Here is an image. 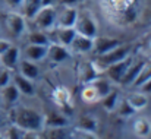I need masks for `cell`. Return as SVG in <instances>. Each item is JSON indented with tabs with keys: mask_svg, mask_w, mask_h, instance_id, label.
I'll list each match as a JSON object with an SVG mask.
<instances>
[{
	"mask_svg": "<svg viewBox=\"0 0 151 139\" xmlns=\"http://www.w3.org/2000/svg\"><path fill=\"white\" fill-rule=\"evenodd\" d=\"M46 116L32 108V107H27V105H12L10 108V122L12 125L18 126L22 130H31V132H38L41 129L46 128L44 125Z\"/></svg>",
	"mask_w": 151,
	"mask_h": 139,
	"instance_id": "cell-1",
	"label": "cell"
},
{
	"mask_svg": "<svg viewBox=\"0 0 151 139\" xmlns=\"http://www.w3.org/2000/svg\"><path fill=\"white\" fill-rule=\"evenodd\" d=\"M31 19L34 22L35 29L49 32L56 27V7L51 3L44 4L31 16Z\"/></svg>",
	"mask_w": 151,
	"mask_h": 139,
	"instance_id": "cell-2",
	"label": "cell"
},
{
	"mask_svg": "<svg viewBox=\"0 0 151 139\" xmlns=\"http://www.w3.org/2000/svg\"><path fill=\"white\" fill-rule=\"evenodd\" d=\"M75 31L78 34L87 35V37H97L99 35V25L93 13L90 10H78V18L75 22Z\"/></svg>",
	"mask_w": 151,
	"mask_h": 139,
	"instance_id": "cell-3",
	"label": "cell"
},
{
	"mask_svg": "<svg viewBox=\"0 0 151 139\" xmlns=\"http://www.w3.org/2000/svg\"><path fill=\"white\" fill-rule=\"evenodd\" d=\"M131 51H132V47L129 46V44H119V46L114 47L113 50H110V51H107L104 54H100L94 62L97 63V66L104 72V69L107 66H110V64H113V63H116V62H119V60L131 56Z\"/></svg>",
	"mask_w": 151,
	"mask_h": 139,
	"instance_id": "cell-4",
	"label": "cell"
},
{
	"mask_svg": "<svg viewBox=\"0 0 151 139\" xmlns=\"http://www.w3.org/2000/svg\"><path fill=\"white\" fill-rule=\"evenodd\" d=\"M3 24L6 31L13 37V38H19L21 35L25 34L27 31V22H25V16L19 12H13L9 10L7 13H4L3 16Z\"/></svg>",
	"mask_w": 151,
	"mask_h": 139,
	"instance_id": "cell-5",
	"label": "cell"
},
{
	"mask_svg": "<svg viewBox=\"0 0 151 139\" xmlns=\"http://www.w3.org/2000/svg\"><path fill=\"white\" fill-rule=\"evenodd\" d=\"M78 18V9L75 6L62 4L56 9V27L59 28H75V22Z\"/></svg>",
	"mask_w": 151,
	"mask_h": 139,
	"instance_id": "cell-6",
	"label": "cell"
},
{
	"mask_svg": "<svg viewBox=\"0 0 151 139\" xmlns=\"http://www.w3.org/2000/svg\"><path fill=\"white\" fill-rule=\"evenodd\" d=\"M132 60H134L132 56H128V57H125V59H122V60H119V62H116V63L107 66V67L104 69V72H106L109 81H111V82H114V84H120V81H122V78L125 76V73H126L129 64L132 63Z\"/></svg>",
	"mask_w": 151,
	"mask_h": 139,
	"instance_id": "cell-7",
	"label": "cell"
},
{
	"mask_svg": "<svg viewBox=\"0 0 151 139\" xmlns=\"http://www.w3.org/2000/svg\"><path fill=\"white\" fill-rule=\"evenodd\" d=\"M103 70L97 66V63L93 62H84L78 66V79L81 84H90L94 79H97L99 76H101Z\"/></svg>",
	"mask_w": 151,
	"mask_h": 139,
	"instance_id": "cell-8",
	"label": "cell"
},
{
	"mask_svg": "<svg viewBox=\"0 0 151 139\" xmlns=\"http://www.w3.org/2000/svg\"><path fill=\"white\" fill-rule=\"evenodd\" d=\"M72 56V51L69 47H65L62 44H57V43H50L47 47V57L46 59H50L53 63H63L66 60H69Z\"/></svg>",
	"mask_w": 151,
	"mask_h": 139,
	"instance_id": "cell-9",
	"label": "cell"
},
{
	"mask_svg": "<svg viewBox=\"0 0 151 139\" xmlns=\"http://www.w3.org/2000/svg\"><path fill=\"white\" fill-rule=\"evenodd\" d=\"M93 46H94V38L76 32L69 48H70V51H73L76 54H87V53L93 51Z\"/></svg>",
	"mask_w": 151,
	"mask_h": 139,
	"instance_id": "cell-10",
	"label": "cell"
},
{
	"mask_svg": "<svg viewBox=\"0 0 151 139\" xmlns=\"http://www.w3.org/2000/svg\"><path fill=\"white\" fill-rule=\"evenodd\" d=\"M47 47L49 46H37V44H27L22 50V57L31 60L34 63L43 62L47 57Z\"/></svg>",
	"mask_w": 151,
	"mask_h": 139,
	"instance_id": "cell-11",
	"label": "cell"
},
{
	"mask_svg": "<svg viewBox=\"0 0 151 139\" xmlns=\"http://www.w3.org/2000/svg\"><path fill=\"white\" fill-rule=\"evenodd\" d=\"M21 60V51L18 47H15L13 44L9 47L3 54H0V63L3 67L6 69H10V70H15L18 63Z\"/></svg>",
	"mask_w": 151,
	"mask_h": 139,
	"instance_id": "cell-12",
	"label": "cell"
},
{
	"mask_svg": "<svg viewBox=\"0 0 151 139\" xmlns=\"http://www.w3.org/2000/svg\"><path fill=\"white\" fill-rule=\"evenodd\" d=\"M16 69H18V73H21L25 78H28L29 81H35L40 76V69H38L37 63H34L31 60H27L24 57H21Z\"/></svg>",
	"mask_w": 151,
	"mask_h": 139,
	"instance_id": "cell-13",
	"label": "cell"
},
{
	"mask_svg": "<svg viewBox=\"0 0 151 139\" xmlns=\"http://www.w3.org/2000/svg\"><path fill=\"white\" fill-rule=\"evenodd\" d=\"M122 44L117 38H110V37H94V46H93V51L100 56V54H104L110 50H113L116 46Z\"/></svg>",
	"mask_w": 151,
	"mask_h": 139,
	"instance_id": "cell-14",
	"label": "cell"
},
{
	"mask_svg": "<svg viewBox=\"0 0 151 139\" xmlns=\"http://www.w3.org/2000/svg\"><path fill=\"white\" fill-rule=\"evenodd\" d=\"M145 64H147V62H145V60H137V62H134V60H132V63L129 64V67H128V70H126L125 76L122 78L120 84H122V85H125V87L132 85V84L135 82V79L138 78V75L141 73V70L144 69V66H145Z\"/></svg>",
	"mask_w": 151,
	"mask_h": 139,
	"instance_id": "cell-15",
	"label": "cell"
},
{
	"mask_svg": "<svg viewBox=\"0 0 151 139\" xmlns=\"http://www.w3.org/2000/svg\"><path fill=\"white\" fill-rule=\"evenodd\" d=\"M12 82H13V85L19 90L21 95H28V97H32V95L35 94L34 81H29L28 78L22 76L21 73H15V75H12Z\"/></svg>",
	"mask_w": 151,
	"mask_h": 139,
	"instance_id": "cell-16",
	"label": "cell"
},
{
	"mask_svg": "<svg viewBox=\"0 0 151 139\" xmlns=\"http://www.w3.org/2000/svg\"><path fill=\"white\" fill-rule=\"evenodd\" d=\"M53 101L56 105H59L60 108H66V107H72V94L66 87H56L53 90Z\"/></svg>",
	"mask_w": 151,
	"mask_h": 139,
	"instance_id": "cell-17",
	"label": "cell"
},
{
	"mask_svg": "<svg viewBox=\"0 0 151 139\" xmlns=\"http://www.w3.org/2000/svg\"><path fill=\"white\" fill-rule=\"evenodd\" d=\"M51 32H54V35H56V40L51 41V43H57V44H62L65 47L70 46L72 40L76 35L75 28H59V27H54L51 29Z\"/></svg>",
	"mask_w": 151,
	"mask_h": 139,
	"instance_id": "cell-18",
	"label": "cell"
},
{
	"mask_svg": "<svg viewBox=\"0 0 151 139\" xmlns=\"http://www.w3.org/2000/svg\"><path fill=\"white\" fill-rule=\"evenodd\" d=\"M0 95H1L3 104H6V105H15V104L19 101L21 92H19V90L13 85V82H10L9 85H6L4 88L0 90Z\"/></svg>",
	"mask_w": 151,
	"mask_h": 139,
	"instance_id": "cell-19",
	"label": "cell"
},
{
	"mask_svg": "<svg viewBox=\"0 0 151 139\" xmlns=\"http://www.w3.org/2000/svg\"><path fill=\"white\" fill-rule=\"evenodd\" d=\"M126 102L134 108V111L137 113V111H141V110H144L147 105H148V97H147V94L141 92V91H137V92L131 94L128 98H126Z\"/></svg>",
	"mask_w": 151,
	"mask_h": 139,
	"instance_id": "cell-20",
	"label": "cell"
},
{
	"mask_svg": "<svg viewBox=\"0 0 151 139\" xmlns=\"http://www.w3.org/2000/svg\"><path fill=\"white\" fill-rule=\"evenodd\" d=\"M132 129H134V133H135L137 138L145 139L151 135V122L148 119H144V117L137 119V120L134 122Z\"/></svg>",
	"mask_w": 151,
	"mask_h": 139,
	"instance_id": "cell-21",
	"label": "cell"
},
{
	"mask_svg": "<svg viewBox=\"0 0 151 139\" xmlns=\"http://www.w3.org/2000/svg\"><path fill=\"white\" fill-rule=\"evenodd\" d=\"M99 128V120L91 116V114H84L78 119L76 123V129L78 130H84V132H96Z\"/></svg>",
	"mask_w": 151,
	"mask_h": 139,
	"instance_id": "cell-22",
	"label": "cell"
},
{
	"mask_svg": "<svg viewBox=\"0 0 151 139\" xmlns=\"http://www.w3.org/2000/svg\"><path fill=\"white\" fill-rule=\"evenodd\" d=\"M27 41H28V44H37V46H49L51 43L49 32L40 31V29H34V31L28 32Z\"/></svg>",
	"mask_w": 151,
	"mask_h": 139,
	"instance_id": "cell-23",
	"label": "cell"
},
{
	"mask_svg": "<svg viewBox=\"0 0 151 139\" xmlns=\"http://www.w3.org/2000/svg\"><path fill=\"white\" fill-rule=\"evenodd\" d=\"M100 101H101V104H103V107H104V110L109 111V113H111V111L116 110V107H117L120 98H119V94L111 90L106 97H103Z\"/></svg>",
	"mask_w": 151,
	"mask_h": 139,
	"instance_id": "cell-24",
	"label": "cell"
},
{
	"mask_svg": "<svg viewBox=\"0 0 151 139\" xmlns=\"http://www.w3.org/2000/svg\"><path fill=\"white\" fill-rule=\"evenodd\" d=\"M81 98L84 102H88V104H93V102H97L100 101V97L97 94V90L94 88L93 84H85L82 91H81Z\"/></svg>",
	"mask_w": 151,
	"mask_h": 139,
	"instance_id": "cell-25",
	"label": "cell"
},
{
	"mask_svg": "<svg viewBox=\"0 0 151 139\" xmlns=\"http://www.w3.org/2000/svg\"><path fill=\"white\" fill-rule=\"evenodd\" d=\"M90 84H93L94 88L97 90V94H99L100 100L103 97H106L107 94L113 90V88H111V82H110L109 79H106V78H101V76H99L97 79H94V81L90 82Z\"/></svg>",
	"mask_w": 151,
	"mask_h": 139,
	"instance_id": "cell-26",
	"label": "cell"
},
{
	"mask_svg": "<svg viewBox=\"0 0 151 139\" xmlns=\"http://www.w3.org/2000/svg\"><path fill=\"white\" fill-rule=\"evenodd\" d=\"M50 1H47V0H25V4H24V12H25V15L27 16H32L41 6H44V4H49Z\"/></svg>",
	"mask_w": 151,
	"mask_h": 139,
	"instance_id": "cell-27",
	"label": "cell"
},
{
	"mask_svg": "<svg viewBox=\"0 0 151 139\" xmlns=\"http://www.w3.org/2000/svg\"><path fill=\"white\" fill-rule=\"evenodd\" d=\"M44 125L47 128H59V126H68V119L60 114H53L50 117H46Z\"/></svg>",
	"mask_w": 151,
	"mask_h": 139,
	"instance_id": "cell-28",
	"label": "cell"
},
{
	"mask_svg": "<svg viewBox=\"0 0 151 139\" xmlns=\"http://www.w3.org/2000/svg\"><path fill=\"white\" fill-rule=\"evenodd\" d=\"M47 139H70V138H69V133L66 130V126H59V128H49Z\"/></svg>",
	"mask_w": 151,
	"mask_h": 139,
	"instance_id": "cell-29",
	"label": "cell"
},
{
	"mask_svg": "<svg viewBox=\"0 0 151 139\" xmlns=\"http://www.w3.org/2000/svg\"><path fill=\"white\" fill-rule=\"evenodd\" d=\"M22 132H24V130L19 129L18 126L10 125L9 128H6L4 132H1V135H3L4 139H21L22 138Z\"/></svg>",
	"mask_w": 151,
	"mask_h": 139,
	"instance_id": "cell-30",
	"label": "cell"
},
{
	"mask_svg": "<svg viewBox=\"0 0 151 139\" xmlns=\"http://www.w3.org/2000/svg\"><path fill=\"white\" fill-rule=\"evenodd\" d=\"M116 111H117V114L120 116V117H129V116H132V114H135V111H134V108L126 102V100L125 101H119V104H117V107H116Z\"/></svg>",
	"mask_w": 151,
	"mask_h": 139,
	"instance_id": "cell-31",
	"label": "cell"
},
{
	"mask_svg": "<svg viewBox=\"0 0 151 139\" xmlns=\"http://www.w3.org/2000/svg\"><path fill=\"white\" fill-rule=\"evenodd\" d=\"M150 78H151V64H148V63H147V64L144 66V69L141 70V73L138 75V78L135 79V82H134L132 85H135V87L138 88V87H139L141 84H144V82H145V81H148Z\"/></svg>",
	"mask_w": 151,
	"mask_h": 139,
	"instance_id": "cell-32",
	"label": "cell"
},
{
	"mask_svg": "<svg viewBox=\"0 0 151 139\" xmlns=\"http://www.w3.org/2000/svg\"><path fill=\"white\" fill-rule=\"evenodd\" d=\"M12 75H13V72L10 69H6V67L1 69L0 67V90L12 82Z\"/></svg>",
	"mask_w": 151,
	"mask_h": 139,
	"instance_id": "cell-33",
	"label": "cell"
},
{
	"mask_svg": "<svg viewBox=\"0 0 151 139\" xmlns=\"http://www.w3.org/2000/svg\"><path fill=\"white\" fill-rule=\"evenodd\" d=\"M3 1H4V6L9 10H13V12H18L25 4V0H3Z\"/></svg>",
	"mask_w": 151,
	"mask_h": 139,
	"instance_id": "cell-34",
	"label": "cell"
},
{
	"mask_svg": "<svg viewBox=\"0 0 151 139\" xmlns=\"http://www.w3.org/2000/svg\"><path fill=\"white\" fill-rule=\"evenodd\" d=\"M76 132L79 135V139H99L96 132H84V130H78V129H76Z\"/></svg>",
	"mask_w": 151,
	"mask_h": 139,
	"instance_id": "cell-35",
	"label": "cell"
},
{
	"mask_svg": "<svg viewBox=\"0 0 151 139\" xmlns=\"http://www.w3.org/2000/svg\"><path fill=\"white\" fill-rule=\"evenodd\" d=\"M128 1H129V0H111V4H113L117 10H122V9H126V7H128Z\"/></svg>",
	"mask_w": 151,
	"mask_h": 139,
	"instance_id": "cell-36",
	"label": "cell"
},
{
	"mask_svg": "<svg viewBox=\"0 0 151 139\" xmlns=\"http://www.w3.org/2000/svg\"><path fill=\"white\" fill-rule=\"evenodd\" d=\"M138 90L144 94H151V78L148 81H145L144 84H141V85L138 87Z\"/></svg>",
	"mask_w": 151,
	"mask_h": 139,
	"instance_id": "cell-37",
	"label": "cell"
},
{
	"mask_svg": "<svg viewBox=\"0 0 151 139\" xmlns=\"http://www.w3.org/2000/svg\"><path fill=\"white\" fill-rule=\"evenodd\" d=\"M12 46V43L9 41V40H6V38H0V54H3L9 47Z\"/></svg>",
	"mask_w": 151,
	"mask_h": 139,
	"instance_id": "cell-38",
	"label": "cell"
},
{
	"mask_svg": "<svg viewBox=\"0 0 151 139\" xmlns=\"http://www.w3.org/2000/svg\"><path fill=\"white\" fill-rule=\"evenodd\" d=\"M21 139H38V136H37V132L24 130V132H22V138Z\"/></svg>",
	"mask_w": 151,
	"mask_h": 139,
	"instance_id": "cell-39",
	"label": "cell"
},
{
	"mask_svg": "<svg viewBox=\"0 0 151 139\" xmlns=\"http://www.w3.org/2000/svg\"><path fill=\"white\" fill-rule=\"evenodd\" d=\"M60 4H65V6H75L79 0H59Z\"/></svg>",
	"mask_w": 151,
	"mask_h": 139,
	"instance_id": "cell-40",
	"label": "cell"
},
{
	"mask_svg": "<svg viewBox=\"0 0 151 139\" xmlns=\"http://www.w3.org/2000/svg\"><path fill=\"white\" fill-rule=\"evenodd\" d=\"M1 104H3V101H1V95H0V107H1Z\"/></svg>",
	"mask_w": 151,
	"mask_h": 139,
	"instance_id": "cell-41",
	"label": "cell"
},
{
	"mask_svg": "<svg viewBox=\"0 0 151 139\" xmlns=\"http://www.w3.org/2000/svg\"><path fill=\"white\" fill-rule=\"evenodd\" d=\"M148 48H150V50H151V41H150V43H148Z\"/></svg>",
	"mask_w": 151,
	"mask_h": 139,
	"instance_id": "cell-42",
	"label": "cell"
},
{
	"mask_svg": "<svg viewBox=\"0 0 151 139\" xmlns=\"http://www.w3.org/2000/svg\"><path fill=\"white\" fill-rule=\"evenodd\" d=\"M0 139H4L3 138V135H1V132H0Z\"/></svg>",
	"mask_w": 151,
	"mask_h": 139,
	"instance_id": "cell-43",
	"label": "cell"
},
{
	"mask_svg": "<svg viewBox=\"0 0 151 139\" xmlns=\"http://www.w3.org/2000/svg\"><path fill=\"white\" fill-rule=\"evenodd\" d=\"M0 120H1V114H0Z\"/></svg>",
	"mask_w": 151,
	"mask_h": 139,
	"instance_id": "cell-44",
	"label": "cell"
},
{
	"mask_svg": "<svg viewBox=\"0 0 151 139\" xmlns=\"http://www.w3.org/2000/svg\"><path fill=\"white\" fill-rule=\"evenodd\" d=\"M0 67H1V63H0Z\"/></svg>",
	"mask_w": 151,
	"mask_h": 139,
	"instance_id": "cell-45",
	"label": "cell"
},
{
	"mask_svg": "<svg viewBox=\"0 0 151 139\" xmlns=\"http://www.w3.org/2000/svg\"><path fill=\"white\" fill-rule=\"evenodd\" d=\"M79 1H82V0H79Z\"/></svg>",
	"mask_w": 151,
	"mask_h": 139,
	"instance_id": "cell-46",
	"label": "cell"
}]
</instances>
